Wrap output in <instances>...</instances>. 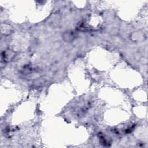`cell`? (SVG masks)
I'll return each mask as SVG.
<instances>
[{"label": "cell", "instance_id": "cell-1", "mask_svg": "<svg viewBox=\"0 0 148 148\" xmlns=\"http://www.w3.org/2000/svg\"><path fill=\"white\" fill-rule=\"evenodd\" d=\"M77 37V34L72 31H68L65 32L62 35V38L66 42H72Z\"/></svg>", "mask_w": 148, "mask_h": 148}]
</instances>
